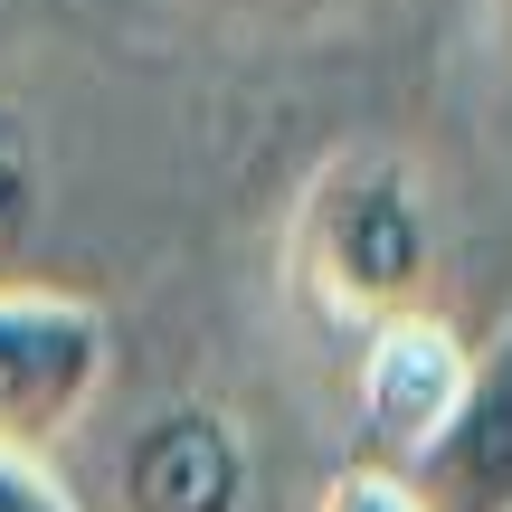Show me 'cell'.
Returning a JSON list of instances; mask_svg holds the SVG:
<instances>
[{
	"instance_id": "cell-5",
	"label": "cell",
	"mask_w": 512,
	"mask_h": 512,
	"mask_svg": "<svg viewBox=\"0 0 512 512\" xmlns=\"http://www.w3.org/2000/svg\"><path fill=\"white\" fill-rule=\"evenodd\" d=\"M399 484L427 512H512V323L465 361L446 427L399 465Z\"/></svg>"
},
{
	"instance_id": "cell-4",
	"label": "cell",
	"mask_w": 512,
	"mask_h": 512,
	"mask_svg": "<svg viewBox=\"0 0 512 512\" xmlns=\"http://www.w3.org/2000/svg\"><path fill=\"white\" fill-rule=\"evenodd\" d=\"M465 361H475V351L456 342L446 313H408V323L361 332V465L399 475L446 427V408H456V389H465Z\"/></svg>"
},
{
	"instance_id": "cell-7",
	"label": "cell",
	"mask_w": 512,
	"mask_h": 512,
	"mask_svg": "<svg viewBox=\"0 0 512 512\" xmlns=\"http://www.w3.org/2000/svg\"><path fill=\"white\" fill-rule=\"evenodd\" d=\"M0 512H76V503H67V484H57L48 465L0 456Z\"/></svg>"
},
{
	"instance_id": "cell-1",
	"label": "cell",
	"mask_w": 512,
	"mask_h": 512,
	"mask_svg": "<svg viewBox=\"0 0 512 512\" xmlns=\"http://www.w3.org/2000/svg\"><path fill=\"white\" fill-rule=\"evenodd\" d=\"M437 256H446L437 200L380 143L332 152L304 181V200H294V238H285L294 294L342 332H380V323H408V313H437Z\"/></svg>"
},
{
	"instance_id": "cell-3",
	"label": "cell",
	"mask_w": 512,
	"mask_h": 512,
	"mask_svg": "<svg viewBox=\"0 0 512 512\" xmlns=\"http://www.w3.org/2000/svg\"><path fill=\"white\" fill-rule=\"evenodd\" d=\"M114 484H124V512H256L247 427L219 399H162L133 427Z\"/></svg>"
},
{
	"instance_id": "cell-6",
	"label": "cell",
	"mask_w": 512,
	"mask_h": 512,
	"mask_svg": "<svg viewBox=\"0 0 512 512\" xmlns=\"http://www.w3.org/2000/svg\"><path fill=\"white\" fill-rule=\"evenodd\" d=\"M313 512H427L418 494H408L399 475H380V465H342V475L323 484V503Z\"/></svg>"
},
{
	"instance_id": "cell-2",
	"label": "cell",
	"mask_w": 512,
	"mask_h": 512,
	"mask_svg": "<svg viewBox=\"0 0 512 512\" xmlns=\"http://www.w3.org/2000/svg\"><path fill=\"white\" fill-rule=\"evenodd\" d=\"M114 332L86 294L48 285H0V456L48 465L57 437L86 427V408L105 399Z\"/></svg>"
}]
</instances>
